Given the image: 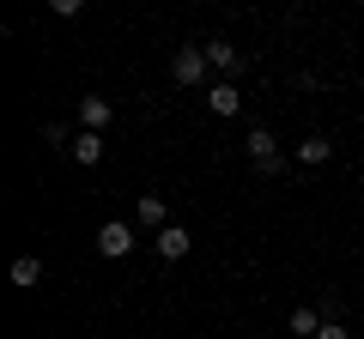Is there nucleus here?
<instances>
[{
  "mask_svg": "<svg viewBox=\"0 0 364 339\" xmlns=\"http://www.w3.org/2000/svg\"><path fill=\"white\" fill-rule=\"evenodd\" d=\"M140 224H146V230H170V212H164L158 194H140Z\"/></svg>",
  "mask_w": 364,
  "mask_h": 339,
  "instance_id": "9",
  "label": "nucleus"
},
{
  "mask_svg": "<svg viewBox=\"0 0 364 339\" xmlns=\"http://www.w3.org/2000/svg\"><path fill=\"white\" fill-rule=\"evenodd\" d=\"M37 279H43V261L37 255H18L13 261V285H37Z\"/></svg>",
  "mask_w": 364,
  "mask_h": 339,
  "instance_id": "12",
  "label": "nucleus"
},
{
  "mask_svg": "<svg viewBox=\"0 0 364 339\" xmlns=\"http://www.w3.org/2000/svg\"><path fill=\"white\" fill-rule=\"evenodd\" d=\"M152 248L164 255V261H182L195 243H188V230H182V224H170V230H158V236H152Z\"/></svg>",
  "mask_w": 364,
  "mask_h": 339,
  "instance_id": "5",
  "label": "nucleus"
},
{
  "mask_svg": "<svg viewBox=\"0 0 364 339\" xmlns=\"http://www.w3.org/2000/svg\"><path fill=\"white\" fill-rule=\"evenodd\" d=\"M200 49H207V67H219V73L225 79H237V73H243V49H231V43H200Z\"/></svg>",
  "mask_w": 364,
  "mask_h": 339,
  "instance_id": "4",
  "label": "nucleus"
},
{
  "mask_svg": "<svg viewBox=\"0 0 364 339\" xmlns=\"http://www.w3.org/2000/svg\"><path fill=\"white\" fill-rule=\"evenodd\" d=\"M328 152H334V145H328L322 133H310V140L298 145V164H328Z\"/></svg>",
  "mask_w": 364,
  "mask_h": 339,
  "instance_id": "11",
  "label": "nucleus"
},
{
  "mask_svg": "<svg viewBox=\"0 0 364 339\" xmlns=\"http://www.w3.org/2000/svg\"><path fill=\"white\" fill-rule=\"evenodd\" d=\"M97 255H109V261H122V255H134V224L109 218L104 230H97Z\"/></svg>",
  "mask_w": 364,
  "mask_h": 339,
  "instance_id": "3",
  "label": "nucleus"
},
{
  "mask_svg": "<svg viewBox=\"0 0 364 339\" xmlns=\"http://www.w3.org/2000/svg\"><path fill=\"white\" fill-rule=\"evenodd\" d=\"M207 109H213V116H237V109H243V97H237L231 79H219V85L207 91Z\"/></svg>",
  "mask_w": 364,
  "mask_h": 339,
  "instance_id": "7",
  "label": "nucleus"
},
{
  "mask_svg": "<svg viewBox=\"0 0 364 339\" xmlns=\"http://www.w3.org/2000/svg\"><path fill=\"white\" fill-rule=\"evenodd\" d=\"M316 339H352V333H346V321H322V333H316Z\"/></svg>",
  "mask_w": 364,
  "mask_h": 339,
  "instance_id": "13",
  "label": "nucleus"
},
{
  "mask_svg": "<svg viewBox=\"0 0 364 339\" xmlns=\"http://www.w3.org/2000/svg\"><path fill=\"white\" fill-rule=\"evenodd\" d=\"M170 79H176L182 91H188V85H200V79H207V49H176V61H170Z\"/></svg>",
  "mask_w": 364,
  "mask_h": 339,
  "instance_id": "1",
  "label": "nucleus"
},
{
  "mask_svg": "<svg viewBox=\"0 0 364 339\" xmlns=\"http://www.w3.org/2000/svg\"><path fill=\"white\" fill-rule=\"evenodd\" d=\"M79 128H85V133L109 128V97H79Z\"/></svg>",
  "mask_w": 364,
  "mask_h": 339,
  "instance_id": "6",
  "label": "nucleus"
},
{
  "mask_svg": "<svg viewBox=\"0 0 364 339\" xmlns=\"http://www.w3.org/2000/svg\"><path fill=\"white\" fill-rule=\"evenodd\" d=\"M249 164H255L261 176H279V140H273L267 128H255V133H249Z\"/></svg>",
  "mask_w": 364,
  "mask_h": 339,
  "instance_id": "2",
  "label": "nucleus"
},
{
  "mask_svg": "<svg viewBox=\"0 0 364 339\" xmlns=\"http://www.w3.org/2000/svg\"><path fill=\"white\" fill-rule=\"evenodd\" d=\"M67 157H73V164H97V157H104V140H97V133H85V128H79V140L73 145H67Z\"/></svg>",
  "mask_w": 364,
  "mask_h": 339,
  "instance_id": "8",
  "label": "nucleus"
},
{
  "mask_svg": "<svg viewBox=\"0 0 364 339\" xmlns=\"http://www.w3.org/2000/svg\"><path fill=\"white\" fill-rule=\"evenodd\" d=\"M291 333H298V339H316V333H322V309H291Z\"/></svg>",
  "mask_w": 364,
  "mask_h": 339,
  "instance_id": "10",
  "label": "nucleus"
}]
</instances>
